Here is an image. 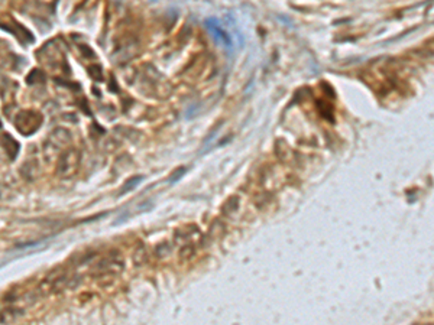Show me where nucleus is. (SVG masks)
<instances>
[{
    "label": "nucleus",
    "mask_w": 434,
    "mask_h": 325,
    "mask_svg": "<svg viewBox=\"0 0 434 325\" xmlns=\"http://www.w3.org/2000/svg\"><path fill=\"white\" fill-rule=\"evenodd\" d=\"M80 163H81V153L77 149H67L59 155L57 175L61 178H70L77 174Z\"/></svg>",
    "instance_id": "obj_1"
},
{
    "label": "nucleus",
    "mask_w": 434,
    "mask_h": 325,
    "mask_svg": "<svg viewBox=\"0 0 434 325\" xmlns=\"http://www.w3.org/2000/svg\"><path fill=\"white\" fill-rule=\"evenodd\" d=\"M13 123H15V128L18 129L22 135L29 136L41 128L42 116L34 110H22L15 116Z\"/></svg>",
    "instance_id": "obj_2"
},
{
    "label": "nucleus",
    "mask_w": 434,
    "mask_h": 325,
    "mask_svg": "<svg viewBox=\"0 0 434 325\" xmlns=\"http://www.w3.org/2000/svg\"><path fill=\"white\" fill-rule=\"evenodd\" d=\"M123 270V260L119 255L106 256L102 259L94 269L92 270V275L97 278H106L109 275H118Z\"/></svg>",
    "instance_id": "obj_3"
},
{
    "label": "nucleus",
    "mask_w": 434,
    "mask_h": 325,
    "mask_svg": "<svg viewBox=\"0 0 434 325\" xmlns=\"http://www.w3.org/2000/svg\"><path fill=\"white\" fill-rule=\"evenodd\" d=\"M206 28H207V31L210 32L211 35L214 36V39H216L219 44H223L227 49H230V48L233 47V39H232V36H230L229 32L224 31L223 28H222V25L219 24L217 19H214V18L207 19V21H206Z\"/></svg>",
    "instance_id": "obj_4"
},
{
    "label": "nucleus",
    "mask_w": 434,
    "mask_h": 325,
    "mask_svg": "<svg viewBox=\"0 0 434 325\" xmlns=\"http://www.w3.org/2000/svg\"><path fill=\"white\" fill-rule=\"evenodd\" d=\"M0 28L13 34L21 42H32V41H34L32 34H31L26 28H24L22 25L18 24L15 19H9V22L2 21V22H0Z\"/></svg>",
    "instance_id": "obj_5"
},
{
    "label": "nucleus",
    "mask_w": 434,
    "mask_h": 325,
    "mask_svg": "<svg viewBox=\"0 0 434 325\" xmlns=\"http://www.w3.org/2000/svg\"><path fill=\"white\" fill-rule=\"evenodd\" d=\"M2 145H3V148H5V151L8 152V155L11 156V158H16V155H18V152H19V145H18V142L13 139L11 135H8V133H5L3 135V138H2Z\"/></svg>",
    "instance_id": "obj_6"
},
{
    "label": "nucleus",
    "mask_w": 434,
    "mask_h": 325,
    "mask_svg": "<svg viewBox=\"0 0 434 325\" xmlns=\"http://www.w3.org/2000/svg\"><path fill=\"white\" fill-rule=\"evenodd\" d=\"M142 179H143V176H133V178H130L129 181H126L125 182V185H123V188L120 189V195H123V194H126V192H129V191H132L135 186L138 185L139 182H141Z\"/></svg>",
    "instance_id": "obj_7"
},
{
    "label": "nucleus",
    "mask_w": 434,
    "mask_h": 325,
    "mask_svg": "<svg viewBox=\"0 0 434 325\" xmlns=\"http://www.w3.org/2000/svg\"><path fill=\"white\" fill-rule=\"evenodd\" d=\"M44 80H45V74L39 70H32L31 71V74L28 75V78H26V81L29 82V84H35V82H44Z\"/></svg>",
    "instance_id": "obj_8"
},
{
    "label": "nucleus",
    "mask_w": 434,
    "mask_h": 325,
    "mask_svg": "<svg viewBox=\"0 0 434 325\" xmlns=\"http://www.w3.org/2000/svg\"><path fill=\"white\" fill-rule=\"evenodd\" d=\"M34 163L35 162H28L25 165V168H22V172H24V175L28 179H32V178H35L38 175V166L34 165Z\"/></svg>",
    "instance_id": "obj_9"
},
{
    "label": "nucleus",
    "mask_w": 434,
    "mask_h": 325,
    "mask_svg": "<svg viewBox=\"0 0 434 325\" xmlns=\"http://www.w3.org/2000/svg\"><path fill=\"white\" fill-rule=\"evenodd\" d=\"M186 172H187V168H184V166H181V168L176 169V171L171 174V176H169V182H177V181H180V179L183 178V175H186Z\"/></svg>",
    "instance_id": "obj_10"
},
{
    "label": "nucleus",
    "mask_w": 434,
    "mask_h": 325,
    "mask_svg": "<svg viewBox=\"0 0 434 325\" xmlns=\"http://www.w3.org/2000/svg\"><path fill=\"white\" fill-rule=\"evenodd\" d=\"M90 75L93 77V80L96 81H102L103 80V71H102V67L100 65H94L90 68Z\"/></svg>",
    "instance_id": "obj_11"
},
{
    "label": "nucleus",
    "mask_w": 434,
    "mask_h": 325,
    "mask_svg": "<svg viewBox=\"0 0 434 325\" xmlns=\"http://www.w3.org/2000/svg\"><path fill=\"white\" fill-rule=\"evenodd\" d=\"M224 205H226V207H227V205L230 207V208L227 209V211H230V212H235L236 209L239 208V198H237V197L230 198V199H229V201H227V202H226Z\"/></svg>",
    "instance_id": "obj_12"
},
{
    "label": "nucleus",
    "mask_w": 434,
    "mask_h": 325,
    "mask_svg": "<svg viewBox=\"0 0 434 325\" xmlns=\"http://www.w3.org/2000/svg\"><path fill=\"white\" fill-rule=\"evenodd\" d=\"M428 325H431V324H428Z\"/></svg>",
    "instance_id": "obj_13"
}]
</instances>
